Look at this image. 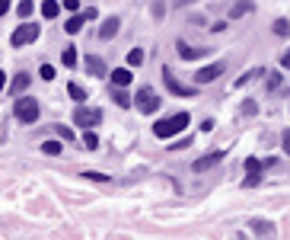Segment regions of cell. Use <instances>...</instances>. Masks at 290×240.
Wrapping results in <instances>:
<instances>
[{
    "instance_id": "cell-1",
    "label": "cell",
    "mask_w": 290,
    "mask_h": 240,
    "mask_svg": "<svg viewBox=\"0 0 290 240\" xmlns=\"http://www.w3.org/2000/svg\"><path fill=\"white\" fill-rule=\"evenodd\" d=\"M182 128H188V112H175L169 118H160V122L153 125V135L156 138H172V135H179Z\"/></svg>"
},
{
    "instance_id": "cell-2",
    "label": "cell",
    "mask_w": 290,
    "mask_h": 240,
    "mask_svg": "<svg viewBox=\"0 0 290 240\" xmlns=\"http://www.w3.org/2000/svg\"><path fill=\"white\" fill-rule=\"evenodd\" d=\"M13 115L20 118V122H26V125H32L35 118H39V102H35L32 96H20L13 102Z\"/></svg>"
},
{
    "instance_id": "cell-3",
    "label": "cell",
    "mask_w": 290,
    "mask_h": 240,
    "mask_svg": "<svg viewBox=\"0 0 290 240\" xmlns=\"http://www.w3.org/2000/svg\"><path fill=\"white\" fill-rule=\"evenodd\" d=\"M131 102H137V109H140V112H147V115L160 109V96H156L150 87H140V90H137V96L131 99Z\"/></svg>"
},
{
    "instance_id": "cell-4",
    "label": "cell",
    "mask_w": 290,
    "mask_h": 240,
    "mask_svg": "<svg viewBox=\"0 0 290 240\" xmlns=\"http://www.w3.org/2000/svg\"><path fill=\"white\" fill-rule=\"evenodd\" d=\"M74 122L80 125V128H96L102 122V112L99 109H86V106H77L74 109Z\"/></svg>"
},
{
    "instance_id": "cell-5",
    "label": "cell",
    "mask_w": 290,
    "mask_h": 240,
    "mask_svg": "<svg viewBox=\"0 0 290 240\" xmlns=\"http://www.w3.org/2000/svg\"><path fill=\"white\" fill-rule=\"evenodd\" d=\"M35 39H39V26H29V23H23L20 26V29H16L13 32V48H23V45H29V42H35Z\"/></svg>"
},
{
    "instance_id": "cell-6",
    "label": "cell",
    "mask_w": 290,
    "mask_h": 240,
    "mask_svg": "<svg viewBox=\"0 0 290 240\" xmlns=\"http://www.w3.org/2000/svg\"><path fill=\"white\" fill-rule=\"evenodd\" d=\"M163 83L169 87V93H175V96H195V93H198L195 87H182V83L172 77V71H169V67H163Z\"/></svg>"
},
{
    "instance_id": "cell-7",
    "label": "cell",
    "mask_w": 290,
    "mask_h": 240,
    "mask_svg": "<svg viewBox=\"0 0 290 240\" xmlns=\"http://www.w3.org/2000/svg\"><path fill=\"white\" fill-rule=\"evenodd\" d=\"M261 183V160L249 157L245 160V186H258Z\"/></svg>"
},
{
    "instance_id": "cell-8",
    "label": "cell",
    "mask_w": 290,
    "mask_h": 240,
    "mask_svg": "<svg viewBox=\"0 0 290 240\" xmlns=\"http://www.w3.org/2000/svg\"><path fill=\"white\" fill-rule=\"evenodd\" d=\"M223 160V154L220 151H214V154H207V157H201V160H195V164H191V170H195V173H204V170H210V167H217Z\"/></svg>"
},
{
    "instance_id": "cell-9",
    "label": "cell",
    "mask_w": 290,
    "mask_h": 240,
    "mask_svg": "<svg viewBox=\"0 0 290 240\" xmlns=\"http://www.w3.org/2000/svg\"><path fill=\"white\" fill-rule=\"evenodd\" d=\"M220 74H223V64H210V67H201L195 77H198V83H210V80H217Z\"/></svg>"
},
{
    "instance_id": "cell-10",
    "label": "cell",
    "mask_w": 290,
    "mask_h": 240,
    "mask_svg": "<svg viewBox=\"0 0 290 240\" xmlns=\"http://www.w3.org/2000/svg\"><path fill=\"white\" fill-rule=\"evenodd\" d=\"M118 16H109V20L102 23V29H99V39H115L118 36Z\"/></svg>"
},
{
    "instance_id": "cell-11",
    "label": "cell",
    "mask_w": 290,
    "mask_h": 240,
    "mask_svg": "<svg viewBox=\"0 0 290 240\" xmlns=\"http://www.w3.org/2000/svg\"><path fill=\"white\" fill-rule=\"evenodd\" d=\"M26 90H29V74H16V77H13V83H10V93L23 96Z\"/></svg>"
},
{
    "instance_id": "cell-12",
    "label": "cell",
    "mask_w": 290,
    "mask_h": 240,
    "mask_svg": "<svg viewBox=\"0 0 290 240\" xmlns=\"http://www.w3.org/2000/svg\"><path fill=\"white\" fill-rule=\"evenodd\" d=\"M112 83H115V87H128V83H131V71H128V67H115V71H112Z\"/></svg>"
},
{
    "instance_id": "cell-13",
    "label": "cell",
    "mask_w": 290,
    "mask_h": 240,
    "mask_svg": "<svg viewBox=\"0 0 290 240\" xmlns=\"http://www.w3.org/2000/svg\"><path fill=\"white\" fill-rule=\"evenodd\" d=\"M86 71L93 77H105V61L102 58H86Z\"/></svg>"
},
{
    "instance_id": "cell-14",
    "label": "cell",
    "mask_w": 290,
    "mask_h": 240,
    "mask_svg": "<svg viewBox=\"0 0 290 240\" xmlns=\"http://www.w3.org/2000/svg\"><path fill=\"white\" fill-rule=\"evenodd\" d=\"M179 55L185 58V61H195V58H201L204 51H201V48H191V45H185V42H179Z\"/></svg>"
},
{
    "instance_id": "cell-15",
    "label": "cell",
    "mask_w": 290,
    "mask_h": 240,
    "mask_svg": "<svg viewBox=\"0 0 290 240\" xmlns=\"http://www.w3.org/2000/svg\"><path fill=\"white\" fill-rule=\"evenodd\" d=\"M58 10H61V7H58V0H45V4H42V16H45V20H55Z\"/></svg>"
},
{
    "instance_id": "cell-16",
    "label": "cell",
    "mask_w": 290,
    "mask_h": 240,
    "mask_svg": "<svg viewBox=\"0 0 290 240\" xmlns=\"http://www.w3.org/2000/svg\"><path fill=\"white\" fill-rule=\"evenodd\" d=\"M86 20H83V13H77V16H70V20L64 23V29L70 32V36H74V32H80V26H83Z\"/></svg>"
},
{
    "instance_id": "cell-17",
    "label": "cell",
    "mask_w": 290,
    "mask_h": 240,
    "mask_svg": "<svg viewBox=\"0 0 290 240\" xmlns=\"http://www.w3.org/2000/svg\"><path fill=\"white\" fill-rule=\"evenodd\" d=\"M42 154H48V157H58V154H64V148H61V141H45V144H42Z\"/></svg>"
},
{
    "instance_id": "cell-18",
    "label": "cell",
    "mask_w": 290,
    "mask_h": 240,
    "mask_svg": "<svg viewBox=\"0 0 290 240\" xmlns=\"http://www.w3.org/2000/svg\"><path fill=\"white\" fill-rule=\"evenodd\" d=\"M128 64H131V67H140V64H144V51H140V48H131V51H128Z\"/></svg>"
},
{
    "instance_id": "cell-19",
    "label": "cell",
    "mask_w": 290,
    "mask_h": 240,
    "mask_svg": "<svg viewBox=\"0 0 290 240\" xmlns=\"http://www.w3.org/2000/svg\"><path fill=\"white\" fill-rule=\"evenodd\" d=\"M61 61H64V67H74V64H77V48H64Z\"/></svg>"
},
{
    "instance_id": "cell-20",
    "label": "cell",
    "mask_w": 290,
    "mask_h": 240,
    "mask_svg": "<svg viewBox=\"0 0 290 240\" xmlns=\"http://www.w3.org/2000/svg\"><path fill=\"white\" fill-rule=\"evenodd\" d=\"M115 102H118L121 109H128V106H131V96H128V93L121 90V87H115Z\"/></svg>"
},
{
    "instance_id": "cell-21",
    "label": "cell",
    "mask_w": 290,
    "mask_h": 240,
    "mask_svg": "<svg viewBox=\"0 0 290 240\" xmlns=\"http://www.w3.org/2000/svg\"><path fill=\"white\" fill-rule=\"evenodd\" d=\"M67 93H70L74 99H86V90L80 87V83H70V87H67Z\"/></svg>"
},
{
    "instance_id": "cell-22",
    "label": "cell",
    "mask_w": 290,
    "mask_h": 240,
    "mask_svg": "<svg viewBox=\"0 0 290 240\" xmlns=\"http://www.w3.org/2000/svg\"><path fill=\"white\" fill-rule=\"evenodd\" d=\"M83 144H86L90 151H96V148H99V138H96L93 132H83Z\"/></svg>"
},
{
    "instance_id": "cell-23",
    "label": "cell",
    "mask_w": 290,
    "mask_h": 240,
    "mask_svg": "<svg viewBox=\"0 0 290 240\" xmlns=\"http://www.w3.org/2000/svg\"><path fill=\"white\" fill-rule=\"evenodd\" d=\"M83 179H93V183H109V176H105V173H96V170H86Z\"/></svg>"
},
{
    "instance_id": "cell-24",
    "label": "cell",
    "mask_w": 290,
    "mask_h": 240,
    "mask_svg": "<svg viewBox=\"0 0 290 240\" xmlns=\"http://www.w3.org/2000/svg\"><path fill=\"white\" fill-rule=\"evenodd\" d=\"M249 10H252V4H236L233 10H230V16H236V20H239V16H245Z\"/></svg>"
},
{
    "instance_id": "cell-25",
    "label": "cell",
    "mask_w": 290,
    "mask_h": 240,
    "mask_svg": "<svg viewBox=\"0 0 290 240\" xmlns=\"http://www.w3.org/2000/svg\"><path fill=\"white\" fill-rule=\"evenodd\" d=\"M268 90H280V71H271L268 74Z\"/></svg>"
},
{
    "instance_id": "cell-26",
    "label": "cell",
    "mask_w": 290,
    "mask_h": 240,
    "mask_svg": "<svg viewBox=\"0 0 290 240\" xmlns=\"http://www.w3.org/2000/svg\"><path fill=\"white\" fill-rule=\"evenodd\" d=\"M39 77H42V80H55V67H51V64H42V67H39Z\"/></svg>"
},
{
    "instance_id": "cell-27",
    "label": "cell",
    "mask_w": 290,
    "mask_h": 240,
    "mask_svg": "<svg viewBox=\"0 0 290 240\" xmlns=\"http://www.w3.org/2000/svg\"><path fill=\"white\" fill-rule=\"evenodd\" d=\"M16 13H20V16H23V20H26V16H29V13H32V0H23V4H20V7H16Z\"/></svg>"
},
{
    "instance_id": "cell-28",
    "label": "cell",
    "mask_w": 290,
    "mask_h": 240,
    "mask_svg": "<svg viewBox=\"0 0 290 240\" xmlns=\"http://www.w3.org/2000/svg\"><path fill=\"white\" fill-rule=\"evenodd\" d=\"M274 32H277V36H287V32H290L287 20H277V23H274Z\"/></svg>"
},
{
    "instance_id": "cell-29",
    "label": "cell",
    "mask_w": 290,
    "mask_h": 240,
    "mask_svg": "<svg viewBox=\"0 0 290 240\" xmlns=\"http://www.w3.org/2000/svg\"><path fill=\"white\" fill-rule=\"evenodd\" d=\"M255 109H258L255 102H252V99H245V106H242V112H245V115H255Z\"/></svg>"
},
{
    "instance_id": "cell-30",
    "label": "cell",
    "mask_w": 290,
    "mask_h": 240,
    "mask_svg": "<svg viewBox=\"0 0 290 240\" xmlns=\"http://www.w3.org/2000/svg\"><path fill=\"white\" fill-rule=\"evenodd\" d=\"M280 144H284V151L290 154V128H287V132H284V138H280Z\"/></svg>"
},
{
    "instance_id": "cell-31",
    "label": "cell",
    "mask_w": 290,
    "mask_h": 240,
    "mask_svg": "<svg viewBox=\"0 0 290 240\" xmlns=\"http://www.w3.org/2000/svg\"><path fill=\"white\" fill-rule=\"evenodd\" d=\"M61 4H64L67 10H77V7H80V0H61Z\"/></svg>"
},
{
    "instance_id": "cell-32",
    "label": "cell",
    "mask_w": 290,
    "mask_h": 240,
    "mask_svg": "<svg viewBox=\"0 0 290 240\" xmlns=\"http://www.w3.org/2000/svg\"><path fill=\"white\" fill-rule=\"evenodd\" d=\"M7 10H10V0H0V16H4Z\"/></svg>"
},
{
    "instance_id": "cell-33",
    "label": "cell",
    "mask_w": 290,
    "mask_h": 240,
    "mask_svg": "<svg viewBox=\"0 0 290 240\" xmlns=\"http://www.w3.org/2000/svg\"><path fill=\"white\" fill-rule=\"evenodd\" d=\"M280 67H290V51H284V58H280Z\"/></svg>"
},
{
    "instance_id": "cell-34",
    "label": "cell",
    "mask_w": 290,
    "mask_h": 240,
    "mask_svg": "<svg viewBox=\"0 0 290 240\" xmlns=\"http://www.w3.org/2000/svg\"><path fill=\"white\" fill-rule=\"evenodd\" d=\"M4 87H7V74L0 71V90H4Z\"/></svg>"
},
{
    "instance_id": "cell-35",
    "label": "cell",
    "mask_w": 290,
    "mask_h": 240,
    "mask_svg": "<svg viewBox=\"0 0 290 240\" xmlns=\"http://www.w3.org/2000/svg\"><path fill=\"white\" fill-rule=\"evenodd\" d=\"M188 4H195V0H179V7H188Z\"/></svg>"
}]
</instances>
